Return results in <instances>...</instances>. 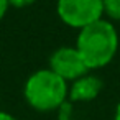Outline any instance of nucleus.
I'll use <instances>...</instances> for the list:
<instances>
[{
    "instance_id": "1",
    "label": "nucleus",
    "mask_w": 120,
    "mask_h": 120,
    "mask_svg": "<svg viewBox=\"0 0 120 120\" xmlns=\"http://www.w3.org/2000/svg\"><path fill=\"white\" fill-rule=\"evenodd\" d=\"M76 49L87 68L100 69L112 63L118 49V33L109 20H99L82 30L76 38Z\"/></svg>"
},
{
    "instance_id": "2",
    "label": "nucleus",
    "mask_w": 120,
    "mask_h": 120,
    "mask_svg": "<svg viewBox=\"0 0 120 120\" xmlns=\"http://www.w3.org/2000/svg\"><path fill=\"white\" fill-rule=\"evenodd\" d=\"M23 97L33 110L53 112L69 97V86L51 69H38L25 81Z\"/></svg>"
},
{
    "instance_id": "3",
    "label": "nucleus",
    "mask_w": 120,
    "mask_h": 120,
    "mask_svg": "<svg viewBox=\"0 0 120 120\" xmlns=\"http://www.w3.org/2000/svg\"><path fill=\"white\" fill-rule=\"evenodd\" d=\"M56 13L59 20L76 30H82L104 17L102 0H58Z\"/></svg>"
},
{
    "instance_id": "4",
    "label": "nucleus",
    "mask_w": 120,
    "mask_h": 120,
    "mask_svg": "<svg viewBox=\"0 0 120 120\" xmlns=\"http://www.w3.org/2000/svg\"><path fill=\"white\" fill-rule=\"evenodd\" d=\"M54 74H58L66 82H74L76 79L89 74V68L76 46H61L49 56V66Z\"/></svg>"
},
{
    "instance_id": "5",
    "label": "nucleus",
    "mask_w": 120,
    "mask_h": 120,
    "mask_svg": "<svg viewBox=\"0 0 120 120\" xmlns=\"http://www.w3.org/2000/svg\"><path fill=\"white\" fill-rule=\"evenodd\" d=\"M102 87H104V84L97 76L86 74V76L76 79L74 82H71L68 99H71L72 102H89V100H94L100 94Z\"/></svg>"
},
{
    "instance_id": "6",
    "label": "nucleus",
    "mask_w": 120,
    "mask_h": 120,
    "mask_svg": "<svg viewBox=\"0 0 120 120\" xmlns=\"http://www.w3.org/2000/svg\"><path fill=\"white\" fill-rule=\"evenodd\" d=\"M104 15L113 22H120V0H102Z\"/></svg>"
},
{
    "instance_id": "7",
    "label": "nucleus",
    "mask_w": 120,
    "mask_h": 120,
    "mask_svg": "<svg viewBox=\"0 0 120 120\" xmlns=\"http://www.w3.org/2000/svg\"><path fill=\"white\" fill-rule=\"evenodd\" d=\"M36 2V0H8L10 7L13 8H25V7H30Z\"/></svg>"
},
{
    "instance_id": "8",
    "label": "nucleus",
    "mask_w": 120,
    "mask_h": 120,
    "mask_svg": "<svg viewBox=\"0 0 120 120\" xmlns=\"http://www.w3.org/2000/svg\"><path fill=\"white\" fill-rule=\"evenodd\" d=\"M8 8H10L8 0H0V20H4V17L7 15Z\"/></svg>"
},
{
    "instance_id": "9",
    "label": "nucleus",
    "mask_w": 120,
    "mask_h": 120,
    "mask_svg": "<svg viewBox=\"0 0 120 120\" xmlns=\"http://www.w3.org/2000/svg\"><path fill=\"white\" fill-rule=\"evenodd\" d=\"M0 120H18L17 117H13L12 113L8 112H4V110H0Z\"/></svg>"
},
{
    "instance_id": "10",
    "label": "nucleus",
    "mask_w": 120,
    "mask_h": 120,
    "mask_svg": "<svg viewBox=\"0 0 120 120\" xmlns=\"http://www.w3.org/2000/svg\"><path fill=\"white\" fill-rule=\"evenodd\" d=\"M113 120H120V102L117 104L115 107V115H113Z\"/></svg>"
}]
</instances>
